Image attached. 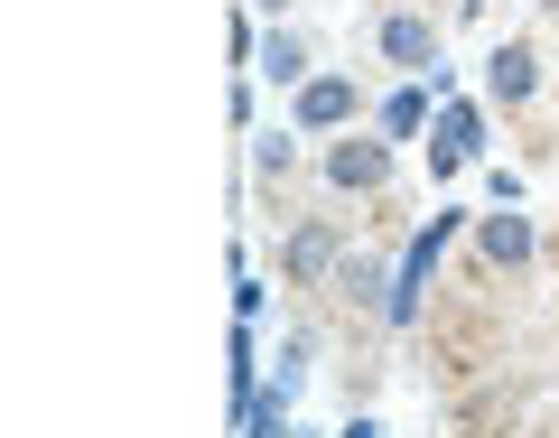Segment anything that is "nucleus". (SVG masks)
<instances>
[{"mask_svg": "<svg viewBox=\"0 0 559 438\" xmlns=\"http://www.w3.org/2000/svg\"><path fill=\"white\" fill-rule=\"evenodd\" d=\"M345 103H355V94L326 75V84H308V94H299V113H308V121H345Z\"/></svg>", "mask_w": 559, "mask_h": 438, "instance_id": "nucleus-6", "label": "nucleus"}, {"mask_svg": "<svg viewBox=\"0 0 559 438\" xmlns=\"http://www.w3.org/2000/svg\"><path fill=\"white\" fill-rule=\"evenodd\" d=\"M382 47H392L401 66H419V57H439V38H429V20H382Z\"/></svg>", "mask_w": 559, "mask_h": 438, "instance_id": "nucleus-4", "label": "nucleus"}, {"mask_svg": "<svg viewBox=\"0 0 559 438\" xmlns=\"http://www.w3.org/2000/svg\"><path fill=\"white\" fill-rule=\"evenodd\" d=\"M485 261H532V224L495 215V224H485Z\"/></svg>", "mask_w": 559, "mask_h": 438, "instance_id": "nucleus-5", "label": "nucleus"}, {"mask_svg": "<svg viewBox=\"0 0 559 438\" xmlns=\"http://www.w3.org/2000/svg\"><path fill=\"white\" fill-rule=\"evenodd\" d=\"M532 75H540V57H532V47H495V94H503V103H522V94H532Z\"/></svg>", "mask_w": 559, "mask_h": 438, "instance_id": "nucleus-3", "label": "nucleus"}, {"mask_svg": "<svg viewBox=\"0 0 559 438\" xmlns=\"http://www.w3.org/2000/svg\"><path fill=\"white\" fill-rule=\"evenodd\" d=\"M326 178L336 187H382V140H336L326 150Z\"/></svg>", "mask_w": 559, "mask_h": 438, "instance_id": "nucleus-1", "label": "nucleus"}, {"mask_svg": "<svg viewBox=\"0 0 559 438\" xmlns=\"http://www.w3.org/2000/svg\"><path fill=\"white\" fill-rule=\"evenodd\" d=\"M466 159H476V113L457 103V113L439 121V159H429V168H466Z\"/></svg>", "mask_w": 559, "mask_h": 438, "instance_id": "nucleus-2", "label": "nucleus"}]
</instances>
